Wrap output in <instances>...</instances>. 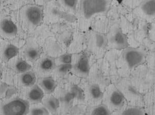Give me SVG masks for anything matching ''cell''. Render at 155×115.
Segmentation results:
<instances>
[{"instance_id":"obj_13","label":"cell","mask_w":155,"mask_h":115,"mask_svg":"<svg viewBox=\"0 0 155 115\" xmlns=\"http://www.w3.org/2000/svg\"><path fill=\"white\" fill-rule=\"evenodd\" d=\"M18 27L9 16L0 17V37L12 38L18 33Z\"/></svg>"},{"instance_id":"obj_5","label":"cell","mask_w":155,"mask_h":115,"mask_svg":"<svg viewBox=\"0 0 155 115\" xmlns=\"http://www.w3.org/2000/svg\"><path fill=\"white\" fill-rule=\"evenodd\" d=\"M44 6V22L47 24L55 23L61 20L72 22L76 20L74 14L66 12L57 0H53Z\"/></svg>"},{"instance_id":"obj_10","label":"cell","mask_w":155,"mask_h":115,"mask_svg":"<svg viewBox=\"0 0 155 115\" xmlns=\"http://www.w3.org/2000/svg\"><path fill=\"white\" fill-rule=\"evenodd\" d=\"M71 71L75 75L81 77H87L90 72V54L87 51H83L73 56Z\"/></svg>"},{"instance_id":"obj_19","label":"cell","mask_w":155,"mask_h":115,"mask_svg":"<svg viewBox=\"0 0 155 115\" xmlns=\"http://www.w3.org/2000/svg\"><path fill=\"white\" fill-rule=\"evenodd\" d=\"M112 115H147L144 107L126 104L120 110L113 112Z\"/></svg>"},{"instance_id":"obj_25","label":"cell","mask_w":155,"mask_h":115,"mask_svg":"<svg viewBox=\"0 0 155 115\" xmlns=\"http://www.w3.org/2000/svg\"><path fill=\"white\" fill-rule=\"evenodd\" d=\"M12 68L17 73L21 74L31 70L32 66L27 60L22 58H18L14 61Z\"/></svg>"},{"instance_id":"obj_18","label":"cell","mask_w":155,"mask_h":115,"mask_svg":"<svg viewBox=\"0 0 155 115\" xmlns=\"http://www.w3.org/2000/svg\"><path fill=\"white\" fill-rule=\"evenodd\" d=\"M142 45L147 49L145 63L148 67L155 70V43L152 42L147 38L145 39Z\"/></svg>"},{"instance_id":"obj_28","label":"cell","mask_w":155,"mask_h":115,"mask_svg":"<svg viewBox=\"0 0 155 115\" xmlns=\"http://www.w3.org/2000/svg\"><path fill=\"white\" fill-rule=\"evenodd\" d=\"M112 113L106 105L99 104L94 107L88 115H112Z\"/></svg>"},{"instance_id":"obj_33","label":"cell","mask_w":155,"mask_h":115,"mask_svg":"<svg viewBox=\"0 0 155 115\" xmlns=\"http://www.w3.org/2000/svg\"><path fill=\"white\" fill-rule=\"evenodd\" d=\"M125 1L126 3H128L129 5H131L134 6V8L137 7L143 1V0H124Z\"/></svg>"},{"instance_id":"obj_17","label":"cell","mask_w":155,"mask_h":115,"mask_svg":"<svg viewBox=\"0 0 155 115\" xmlns=\"http://www.w3.org/2000/svg\"><path fill=\"white\" fill-rule=\"evenodd\" d=\"M143 100L147 115H155V84L150 91L143 96Z\"/></svg>"},{"instance_id":"obj_32","label":"cell","mask_w":155,"mask_h":115,"mask_svg":"<svg viewBox=\"0 0 155 115\" xmlns=\"http://www.w3.org/2000/svg\"><path fill=\"white\" fill-rule=\"evenodd\" d=\"M147 38L150 41L155 43V20L148 24Z\"/></svg>"},{"instance_id":"obj_16","label":"cell","mask_w":155,"mask_h":115,"mask_svg":"<svg viewBox=\"0 0 155 115\" xmlns=\"http://www.w3.org/2000/svg\"><path fill=\"white\" fill-rule=\"evenodd\" d=\"M55 60L50 56L43 58L37 64V70L39 73H48L53 71L56 68Z\"/></svg>"},{"instance_id":"obj_26","label":"cell","mask_w":155,"mask_h":115,"mask_svg":"<svg viewBox=\"0 0 155 115\" xmlns=\"http://www.w3.org/2000/svg\"><path fill=\"white\" fill-rule=\"evenodd\" d=\"M60 100L55 97L50 96L45 100V107L52 114L57 113L58 110L60 108Z\"/></svg>"},{"instance_id":"obj_20","label":"cell","mask_w":155,"mask_h":115,"mask_svg":"<svg viewBox=\"0 0 155 115\" xmlns=\"http://www.w3.org/2000/svg\"><path fill=\"white\" fill-rule=\"evenodd\" d=\"M28 98L32 103H39L44 99V92L39 86L34 85L28 91Z\"/></svg>"},{"instance_id":"obj_14","label":"cell","mask_w":155,"mask_h":115,"mask_svg":"<svg viewBox=\"0 0 155 115\" xmlns=\"http://www.w3.org/2000/svg\"><path fill=\"white\" fill-rule=\"evenodd\" d=\"M84 99V92L82 89L78 85H74L63 95L61 100L64 104L69 105L72 104L74 100H83Z\"/></svg>"},{"instance_id":"obj_6","label":"cell","mask_w":155,"mask_h":115,"mask_svg":"<svg viewBox=\"0 0 155 115\" xmlns=\"http://www.w3.org/2000/svg\"><path fill=\"white\" fill-rule=\"evenodd\" d=\"M125 99L127 104L144 107L143 95L131 83L128 78H122L115 83Z\"/></svg>"},{"instance_id":"obj_1","label":"cell","mask_w":155,"mask_h":115,"mask_svg":"<svg viewBox=\"0 0 155 115\" xmlns=\"http://www.w3.org/2000/svg\"><path fill=\"white\" fill-rule=\"evenodd\" d=\"M147 49L143 45L129 47L122 51L116 60V67L122 78H128L131 72L145 63Z\"/></svg>"},{"instance_id":"obj_36","label":"cell","mask_w":155,"mask_h":115,"mask_svg":"<svg viewBox=\"0 0 155 115\" xmlns=\"http://www.w3.org/2000/svg\"><path fill=\"white\" fill-rule=\"evenodd\" d=\"M1 63H0V68H1Z\"/></svg>"},{"instance_id":"obj_29","label":"cell","mask_w":155,"mask_h":115,"mask_svg":"<svg viewBox=\"0 0 155 115\" xmlns=\"http://www.w3.org/2000/svg\"><path fill=\"white\" fill-rule=\"evenodd\" d=\"M57 73L60 76H65L71 71L72 70V64H58L56 66Z\"/></svg>"},{"instance_id":"obj_34","label":"cell","mask_w":155,"mask_h":115,"mask_svg":"<svg viewBox=\"0 0 155 115\" xmlns=\"http://www.w3.org/2000/svg\"><path fill=\"white\" fill-rule=\"evenodd\" d=\"M53 0H34V2L36 4L40 6H44L46 4L51 2Z\"/></svg>"},{"instance_id":"obj_30","label":"cell","mask_w":155,"mask_h":115,"mask_svg":"<svg viewBox=\"0 0 155 115\" xmlns=\"http://www.w3.org/2000/svg\"><path fill=\"white\" fill-rule=\"evenodd\" d=\"M73 55L71 53H65L61 54L57 59L58 64H72Z\"/></svg>"},{"instance_id":"obj_8","label":"cell","mask_w":155,"mask_h":115,"mask_svg":"<svg viewBox=\"0 0 155 115\" xmlns=\"http://www.w3.org/2000/svg\"><path fill=\"white\" fill-rule=\"evenodd\" d=\"M104 105L112 113L120 110L127 104L125 99L120 91L113 84L110 85L104 94Z\"/></svg>"},{"instance_id":"obj_9","label":"cell","mask_w":155,"mask_h":115,"mask_svg":"<svg viewBox=\"0 0 155 115\" xmlns=\"http://www.w3.org/2000/svg\"><path fill=\"white\" fill-rule=\"evenodd\" d=\"M30 110L28 102L21 98L11 100L1 107L3 115H28Z\"/></svg>"},{"instance_id":"obj_31","label":"cell","mask_w":155,"mask_h":115,"mask_svg":"<svg viewBox=\"0 0 155 115\" xmlns=\"http://www.w3.org/2000/svg\"><path fill=\"white\" fill-rule=\"evenodd\" d=\"M28 115H49V112L43 107H35L30 110Z\"/></svg>"},{"instance_id":"obj_7","label":"cell","mask_w":155,"mask_h":115,"mask_svg":"<svg viewBox=\"0 0 155 115\" xmlns=\"http://www.w3.org/2000/svg\"><path fill=\"white\" fill-rule=\"evenodd\" d=\"M107 35V48L109 49L122 51L129 47L128 39L118 24L111 26Z\"/></svg>"},{"instance_id":"obj_3","label":"cell","mask_w":155,"mask_h":115,"mask_svg":"<svg viewBox=\"0 0 155 115\" xmlns=\"http://www.w3.org/2000/svg\"><path fill=\"white\" fill-rule=\"evenodd\" d=\"M19 25L25 31L35 30L44 22V6L36 4L23 6L19 12Z\"/></svg>"},{"instance_id":"obj_11","label":"cell","mask_w":155,"mask_h":115,"mask_svg":"<svg viewBox=\"0 0 155 115\" xmlns=\"http://www.w3.org/2000/svg\"><path fill=\"white\" fill-rule=\"evenodd\" d=\"M134 15L148 23L155 20V0H143L134 10Z\"/></svg>"},{"instance_id":"obj_23","label":"cell","mask_w":155,"mask_h":115,"mask_svg":"<svg viewBox=\"0 0 155 115\" xmlns=\"http://www.w3.org/2000/svg\"><path fill=\"white\" fill-rule=\"evenodd\" d=\"M57 1L66 12L74 14L77 12L80 0H57Z\"/></svg>"},{"instance_id":"obj_2","label":"cell","mask_w":155,"mask_h":115,"mask_svg":"<svg viewBox=\"0 0 155 115\" xmlns=\"http://www.w3.org/2000/svg\"><path fill=\"white\" fill-rule=\"evenodd\" d=\"M112 1V0H80L79 30H87L96 17L107 13Z\"/></svg>"},{"instance_id":"obj_24","label":"cell","mask_w":155,"mask_h":115,"mask_svg":"<svg viewBox=\"0 0 155 115\" xmlns=\"http://www.w3.org/2000/svg\"><path fill=\"white\" fill-rule=\"evenodd\" d=\"M41 57V51L36 46H30L24 51V59L30 62L37 61Z\"/></svg>"},{"instance_id":"obj_27","label":"cell","mask_w":155,"mask_h":115,"mask_svg":"<svg viewBox=\"0 0 155 115\" xmlns=\"http://www.w3.org/2000/svg\"><path fill=\"white\" fill-rule=\"evenodd\" d=\"M87 92L88 96L93 100H101L103 99L104 92L98 84H93L90 85L88 86Z\"/></svg>"},{"instance_id":"obj_21","label":"cell","mask_w":155,"mask_h":115,"mask_svg":"<svg viewBox=\"0 0 155 115\" xmlns=\"http://www.w3.org/2000/svg\"><path fill=\"white\" fill-rule=\"evenodd\" d=\"M39 86L44 92L51 94L54 92L57 88V82L51 77H45L41 79L39 81Z\"/></svg>"},{"instance_id":"obj_35","label":"cell","mask_w":155,"mask_h":115,"mask_svg":"<svg viewBox=\"0 0 155 115\" xmlns=\"http://www.w3.org/2000/svg\"><path fill=\"white\" fill-rule=\"evenodd\" d=\"M8 1V0H0L1 2H4V1Z\"/></svg>"},{"instance_id":"obj_15","label":"cell","mask_w":155,"mask_h":115,"mask_svg":"<svg viewBox=\"0 0 155 115\" xmlns=\"http://www.w3.org/2000/svg\"><path fill=\"white\" fill-rule=\"evenodd\" d=\"M19 51V48L14 44H6L0 49V57L3 61L8 62L16 58Z\"/></svg>"},{"instance_id":"obj_12","label":"cell","mask_w":155,"mask_h":115,"mask_svg":"<svg viewBox=\"0 0 155 115\" xmlns=\"http://www.w3.org/2000/svg\"><path fill=\"white\" fill-rule=\"evenodd\" d=\"M88 36L87 41L90 51L96 54H103L107 48V35L100 32H92Z\"/></svg>"},{"instance_id":"obj_4","label":"cell","mask_w":155,"mask_h":115,"mask_svg":"<svg viewBox=\"0 0 155 115\" xmlns=\"http://www.w3.org/2000/svg\"><path fill=\"white\" fill-rule=\"evenodd\" d=\"M128 78L134 87L144 96L155 85V70L145 63L134 70Z\"/></svg>"},{"instance_id":"obj_22","label":"cell","mask_w":155,"mask_h":115,"mask_svg":"<svg viewBox=\"0 0 155 115\" xmlns=\"http://www.w3.org/2000/svg\"><path fill=\"white\" fill-rule=\"evenodd\" d=\"M20 82L22 85L25 87H31L35 85L37 81L36 76L34 72L32 70L20 74Z\"/></svg>"}]
</instances>
